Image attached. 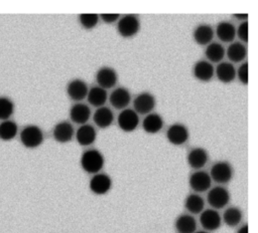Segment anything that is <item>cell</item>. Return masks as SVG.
Returning <instances> with one entry per match:
<instances>
[{
    "label": "cell",
    "mask_w": 258,
    "mask_h": 233,
    "mask_svg": "<svg viewBox=\"0 0 258 233\" xmlns=\"http://www.w3.org/2000/svg\"><path fill=\"white\" fill-rule=\"evenodd\" d=\"M80 164L82 169L88 173L95 175L100 173L105 164V159L103 154L97 149L86 150L80 159Z\"/></svg>",
    "instance_id": "1"
},
{
    "label": "cell",
    "mask_w": 258,
    "mask_h": 233,
    "mask_svg": "<svg viewBox=\"0 0 258 233\" xmlns=\"http://www.w3.org/2000/svg\"><path fill=\"white\" fill-rule=\"evenodd\" d=\"M43 132L36 125H28L20 132V142L27 149H36L43 143Z\"/></svg>",
    "instance_id": "2"
},
{
    "label": "cell",
    "mask_w": 258,
    "mask_h": 233,
    "mask_svg": "<svg viewBox=\"0 0 258 233\" xmlns=\"http://www.w3.org/2000/svg\"><path fill=\"white\" fill-rule=\"evenodd\" d=\"M140 30L139 18L134 14H126L117 21V31L123 38H131Z\"/></svg>",
    "instance_id": "3"
},
{
    "label": "cell",
    "mask_w": 258,
    "mask_h": 233,
    "mask_svg": "<svg viewBox=\"0 0 258 233\" xmlns=\"http://www.w3.org/2000/svg\"><path fill=\"white\" fill-rule=\"evenodd\" d=\"M233 168L230 163L226 161H219L213 164L210 171V177L212 181H215L218 184H227L233 178Z\"/></svg>",
    "instance_id": "4"
},
{
    "label": "cell",
    "mask_w": 258,
    "mask_h": 233,
    "mask_svg": "<svg viewBox=\"0 0 258 233\" xmlns=\"http://www.w3.org/2000/svg\"><path fill=\"white\" fill-rule=\"evenodd\" d=\"M207 201L212 209H223L230 202V193L228 189L223 186H216L210 188L207 194Z\"/></svg>",
    "instance_id": "5"
},
{
    "label": "cell",
    "mask_w": 258,
    "mask_h": 233,
    "mask_svg": "<svg viewBox=\"0 0 258 233\" xmlns=\"http://www.w3.org/2000/svg\"><path fill=\"white\" fill-rule=\"evenodd\" d=\"M118 127L125 133L135 131L139 125L138 113L133 108H124L117 118Z\"/></svg>",
    "instance_id": "6"
},
{
    "label": "cell",
    "mask_w": 258,
    "mask_h": 233,
    "mask_svg": "<svg viewBox=\"0 0 258 233\" xmlns=\"http://www.w3.org/2000/svg\"><path fill=\"white\" fill-rule=\"evenodd\" d=\"M156 99L148 91H142L133 99V109L138 114H148L155 107Z\"/></svg>",
    "instance_id": "7"
},
{
    "label": "cell",
    "mask_w": 258,
    "mask_h": 233,
    "mask_svg": "<svg viewBox=\"0 0 258 233\" xmlns=\"http://www.w3.org/2000/svg\"><path fill=\"white\" fill-rule=\"evenodd\" d=\"M188 184L190 189L197 194L204 193L209 191V189L211 188L212 179L209 173L202 170H198L190 174L188 178Z\"/></svg>",
    "instance_id": "8"
},
{
    "label": "cell",
    "mask_w": 258,
    "mask_h": 233,
    "mask_svg": "<svg viewBox=\"0 0 258 233\" xmlns=\"http://www.w3.org/2000/svg\"><path fill=\"white\" fill-rule=\"evenodd\" d=\"M89 188L95 195H105L112 188V179L105 173H97L91 178Z\"/></svg>",
    "instance_id": "9"
},
{
    "label": "cell",
    "mask_w": 258,
    "mask_h": 233,
    "mask_svg": "<svg viewBox=\"0 0 258 233\" xmlns=\"http://www.w3.org/2000/svg\"><path fill=\"white\" fill-rule=\"evenodd\" d=\"M189 138L188 129L180 123L172 124L166 131L167 141L174 146H181L187 142Z\"/></svg>",
    "instance_id": "10"
},
{
    "label": "cell",
    "mask_w": 258,
    "mask_h": 233,
    "mask_svg": "<svg viewBox=\"0 0 258 233\" xmlns=\"http://www.w3.org/2000/svg\"><path fill=\"white\" fill-rule=\"evenodd\" d=\"M96 81L98 86L109 89L116 85L118 81V74L113 67L102 66L96 72Z\"/></svg>",
    "instance_id": "11"
},
{
    "label": "cell",
    "mask_w": 258,
    "mask_h": 233,
    "mask_svg": "<svg viewBox=\"0 0 258 233\" xmlns=\"http://www.w3.org/2000/svg\"><path fill=\"white\" fill-rule=\"evenodd\" d=\"M200 223L205 231H216L222 225V217L217 210L206 209L200 215Z\"/></svg>",
    "instance_id": "12"
},
{
    "label": "cell",
    "mask_w": 258,
    "mask_h": 233,
    "mask_svg": "<svg viewBox=\"0 0 258 233\" xmlns=\"http://www.w3.org/2000/svg\"><path fill=\"white\" fill-rule=\"evenodd\" d=\"M89 87L87 83L80 78H75L71 80L67 85V93L69 97L77 102H80L87 97Z\"/></svg>",
    "instance_id": "13"
},
{
    "label": "cell",
    "mask_w": 258,
    "mask_h": 233,
    "mask_svg": "<svg viewBox=\"0 0 258 233\" xmlns=\"http://www.w3.org/2000/svg\"><path fill=\"white\" fill-rule=\"evenodd\" d=\"M75 136V130L73 125L70 122L61 121L57 123L52 130L53 139L60 144L69 143L73 140Z\"/></svg>",
    "instance_id": "14"
},
{
    "label": "cell",
    "mask_w": 258,
    "mask_h": 233,
    "mask_svg": "<svg viewBox=\"0 0 258 233\" xmlns=\"http://www.w3.org/2000/svg\"><path fill=\"white\" fill-rule=\"evenodd\" d=\"M109 100L111 105L116 109H124L127 108L131 101L130 91L123 86H119L115 88L111 94L109 95Z\"/></svg>",
    "instance_id": "15"
},
{
    "label": "cell",
    "mask_w": 258,
    "mask_h": 233,
    "mask_svg": "<svg viewBox=\"0 0 258 233\" xmlns=\"http://www.w3.org/2000/svg\"><path fill=\"white\" fill-rule=\"evenodd\" d=\"M208 160H209L208 152L204 148H201V147L192 148L188 152L187 157H186L187 164L189 165V167L191 169H195L196 171L204 168L206 166V164L208 163Z\"/></svg>",
    "instance_id": "16"
},
{
    "label": "cell",
    "mask_w": 258,
    "mask_h": 233,
    "mask_svg": "<svg viewBox=\"0 0 258 233\" xmlns=\"http://www.w3.org/2000/svg\"><path fill=\"white\" fill-rule=\"evenodd\" d=\"M215 73V68L211 62L205 59L198 60L192 67L194 76L200 81H210Z\"/></svg>",
    "instance_id": "17"
},
{
    "label": "cell",
    "mask_w": 258,
    "mask_h": 233,
    "mask_svg": "<svg viewBox=\"0 0 258 233\" xmlns=\"http://www.w3.org/2000/svg\"><path fill=\"white\" fill-rule=\"evenodd\" d=\"M70 119L77 125H85L90 120L91 109L89 105L83 102H76L70 108Z\"/></svg>",
    "instance_id": "18"
},
{
    "label": "cell",
    "mask_w": 258,
    "mask_h": 233,
    "mask_svg": "<svg viewBox=\"0 0 258 233\" xmlns=\"http://www.w3.org/2000/svg\"><path fill=\"white\" fill-rule=\"evenodd\" d=\"M75 136L79 145L83 147H88L96 141L97 132L92 125L85 124L80 126V128L75 133Z\"/></svg>",
    "instance_id": "19"
},
{
    "label": "cell",
    "mask_w": 258,
    "mask_h": 233,
    "mask_svg": "<svg viewBox=\"0 0 258 233\" xmlns=\"http://www.w3.org/2000/svg\"><path fill=\"white\" fill-rule=\"evenodd\" d=\"M93 120L98 128L107 129L114 122V113L110 107L101 106L95 110L93 114Z\"/></svg>",
    "instance_id": "20"
},
{
    "label": "cell",
    "mask_w": 258,
    "mask_h": 233,
    "mask_svg": "<svg viewBox=\"0 0 258 233\" xmlns=\"http://www.w3.org/2000/svg\"><path fill=\"white\" fill-rule=\"evenodd\" d=\"M177 233H195L197 231V220L190 214H180L174 221Z\"/></svg>",
    "instance_id": "21"
},
{
    "label": "cell",
    "mask_w": 258,
    "mask_h": 233,
    "mask_svg": "<svg viewBox=\"0 0 258 233\" xmlns=\"http://www.w3.org/2000/svg\"><path fill=\"white\" fill-rule=\"evenodd\" d=\"M164 122L162 117L156 112H150L142 121V128L147 134H157L163 128Z\"/></svg>",
    "instance_id": "22"
},
{
    "label": "cell",
    "mask_w": 258,
    "mask_h": 233,
    "mask_svg": "<svg viewBox=\"0 0 258 233\" xmlns=\"http://www.w3.org/2000/svg\"><path fill=\"white\" fill-rule=\"evenodd\" d=\"M192 37L199 45H208L214 38L213 27L209 24H200L195 28Z\"/></svg>",
    "instance_id": "23"
},
{
    "label": "cell",
    "mask_w": 258,
    "mask_h": 233,
    "mask_svg": "<svg viewBox=\"0 0 258 233\" xmlns=\"http://www.w3.org/2000/svg\"><path fill=\"white\" fill-rule=\"evenodd\" d=\"M217 78L223 83H230L236 77V69L231 62L221 61L215 70Z\"/></svg>",
    "instance_id": "24"
},
{
    "label": "cell",
    "mask_w": 258,
    "mask_h": 233,
    "mask_svg": "<svg viewBox=\"0 0 258 233\" xmlns=\"http://www.w3.org/2000/svg\"><path fill=\"white\" fill-rule=\"evenodd\" d=\"M108 98V93L106 91V89L96 85V86H92L87 94V99L89 101V103L95 107H101L104 106L105 102L107 101Z\"/></svg>",
    "instance_id": "25"
},
{
    "label": "cell",
    "mask_w": 258,
    "mask_h": 233,
    "mask_svg": "<svg viewBox=\"0 0 258 233\" xmlns=\"http://www.w3.org/2000/svg\"><path fill=\"white\" fill-rule=\"evenodd\" d=\"M227 57L232 62H241L247 56V48L242 42H231L226 50Z\"/></svg>",
    "instance_id": "26"
},
{
    "label": "cell",
    "mask_w": 258,
    "mask_h": 233,
    "mask_svg": "<svg viewBox=\"0 0 258 233\" xmlns=\"http://www.w3.org/2000/svg\"><path fill=\"white\" fill-rule=\"evenodd\" d=\"M184 208L190 215L201 214L205 208V200L199 194L191 193L184 200Z\"/></svg>",
    "instance_id": "27"
},
{
    "label": "cell",
    "mask_w": 258,
    "mask_h": 233,
    "mask_svg": "<svg viewBox=\"0 0 258 233\" xmlns=\"http://www.w3.org/2000/svg\"><path fill=\"white\" fill-rule=\"evenodd\" d=\"M216 34L221 41L232 42L236 36V28L231 22L221 21L217 25Z\"/></svg>",
    "instance_id": "28"
},
{
    "label": "cell",
    "mask_w": 258,
    "mask_h": 233,
    "mask_svg": "<svg viewBox=\"0 0 258 233\" xmlns=\"http://www.w3.org/2000/svg\"><path fill=\"white\" fill-rule=\"evenodd\" d=\"M243 219V212L240 208L236 206L228 207L222 216V221L229 227L238 226Z\"/></svg>",
    "instance_id": "29"
},
{
    "label": "cell",
    "mask_w": 258,
    "mask_h": 233,
    "mask_svg": "<svg viewBox=\"0 0 258 233\" xmlns=\"http://www.w3.org/2000/svg\"><path fill=\"white\" fill-rule=\"evenodd\" d=\"M205 55L209 62H221L226 55V50L221 43L211 42L205 49Z\"/></svg>",
    "instance_id": "30"
},
{
    "label": "cell",
    "mask_w": 258,
    "mask_h": 233,
    "mask_svg": "<svg viewBox=\"0 0 258 233\" xmlns=\"http://www.w3.org/2000/svg\"><path fill=\"white\" fill-rule=\"evenodd\" d=\"M18 134V126L15 122L6 120L0 123V140L1 141H11Z\"/></svg>",
    "instance_id": "31"
},
{
    "label": "cell",
    "mask_w": 258,
    "mask_h": 233,
    "mask_svg": "<svg viewBox=\"0 0 258 233\" xmlns=\"http://www.w3.org/2000/svg\"><path fill=\"white\" fill-rule=\"evenodd\" d=\"M14 102L6 96H0V120L6 121L14 112Z\"/></svg>",
    "instance_id": "32"
},
{
    "label": "cell",
    "mask_w": 258,
    "mask_h": 233,
    "mask_svg": "<svg viewBox=\"0 0 258 233\" xmlns=\"http://www.w3.org/2000/svg\"><path fill=\"white\" fill-rule=\"evenodd\" d=\"M99 18L96 13H83L79 15V22L85 29H93L98 24Z\"/></svg>",
    "instance_id": "33"
},
{
    "label": "cell",
    "mask_w": 258,
    "mask_h": 233,
    "mask_svg": "<svg viewBox=\"0 0 258 233\" xmlns=\"http://www.w3.org/2000/svg\"><path fill=\"white\" fill-rule=\"evenodd\" d=\"M236 75L242 84L246 85L248 83V63L246 61L239 66L236 71Z\"/></svg>",
    "instance_id": "34"
},
{
    "label": "cell",
    "mask_w": 258,
    "mask_h": 233,
    "mask_svg": "<svg viewBox=\"0 0 258 233\" xmlns=\"http://www.w3.org/2000/svg\"><path fill=\"white\" fill-rule=\"evenodd\" d=\"M236 34L238 35L239 39L242 41V43L248 42V22L243 21L237 28Z\"/></svg>",
    "instance_id": "35"
},
{
    "label": "cell",
    "mask_w": 258,
    "mask_h": 233,
    "mask_svg": "<svg viewBox=\"0 0 258 233\" xmlns=\"http://www.w3.org/2000/svg\"><path fill=\"white\" fill-rule=\"evenodd\" d=\"M99 17L107 24H112L115 23L119 20L120 15L117 13H105V14H101L99 15Z\"/></svg>",
    "instance_id": "36"
},
{
    "label": "cell",
    "mask_w": 258,
    "mask_h": 233,
    "mask_svg": "<svg viewBox=\"0 0 258 233\" xmlns=\"http://www.w3.org/2000/svg\"><path fill=\"white\" fill-rule=\"evenodd\" d=\"M234 17L237 18L238 20H241L243 22V21H247L248 14H234Z\"/></svg>",
    "instance_id": "37"
},
{
    "label": "cell",
    "mask_w": 258,
    "mask_h": 233,
    "mask_svg": "<svg viewBox=\"0 0 258 233\" xmlns=\"http://www.w3.org/2000/svg\"><path fill=\"white\" fill-rule=\"evenodd\" d=\"M237 233H248V225H247V224L242 225V226L238 229Z\"/></svg>",
    "instance_id": "38"
},
{
    "label": "cell",
    "mask_w": 258,
    "mask_h": 233,
    "mask_svg": "<svg viewBox=\"0 0 258 233\" xmlns=\"http://www.w3.org/2000/svg\"><path fill=\"white\" fill-rule=\"evenodd\" d=\"M195 233H210L208 231H205V230H200V231H196Z\"/></svg>",
    "instance_id": "39"
}]
</instances>
